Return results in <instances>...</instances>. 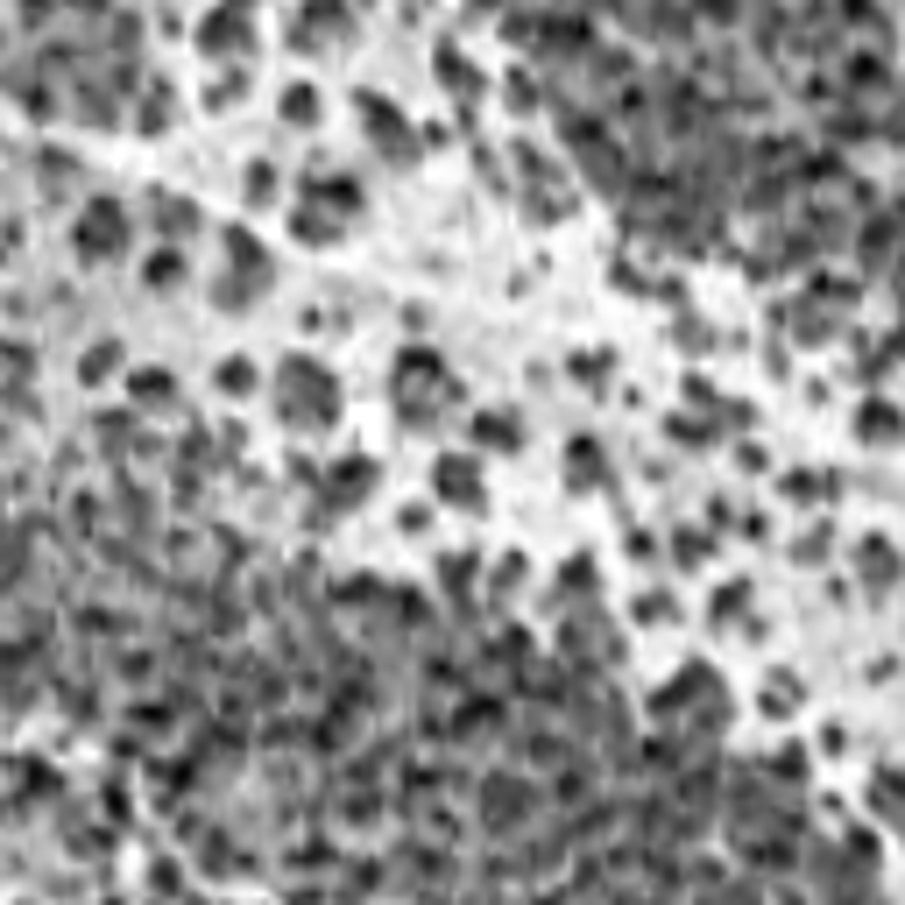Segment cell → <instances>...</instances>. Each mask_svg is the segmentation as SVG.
I'll return each instance as SVG.
<instances>
[{
	"label": "cell",
	"mask_w": 905,
	"mask_h": 905,
	"mask_svg": "<svg viewBox=\"0 0 905 905\" xmlns=\"http://www.w3.org/2000/svg\"><path fill=\"white\" fill-rule=\"evenodd\" d=\"M198 43H206V57H248V14H206Z\"/></svg>",
	"instance_id": "cell-1"
},
{
	"label": "cell",
	"mask_w": 905,
	"mask_h": 905,
	"mask_svg": "<svg viewBox=\"0 0 905 905\" xmlns=\"http://www.w3.org/2000/svg\"><path fill=\"white\" fill-rule=\"evenodd\" d=\"M283 107H291V121H297V128H312V121H318V92H312V86H291V92H283Z\"/></svg>",
	"instance_id": "cell-2"
}]
</instances>
